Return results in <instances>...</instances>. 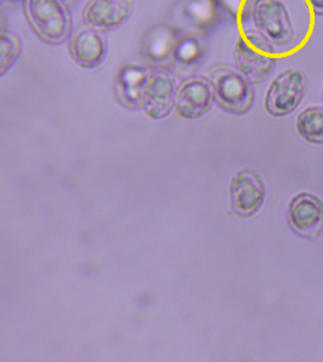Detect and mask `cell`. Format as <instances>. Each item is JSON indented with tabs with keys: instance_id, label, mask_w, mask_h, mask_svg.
<instances>
[{
	"instance_id": "obj_1",
	"label": "cell",
	"mask_w": 323,
	"mask_h": 362,
	"mask_svg": "<svg viewBox=\"0 0 323 362\" xmlns=\"http://www.w3.org/2000/svg\"><path fill=\"white\" fill-rule=\"evenodd\" d=\"M244 30L254 34L275 56L298 50L307 42L312 22L297 20L286 0H249Z\"/></svg>"
},
{
	"instance_id": "obj_2",
	"label": "cell",
	"mask_w": 323,
	"mask_h": 362,
	"mask_svg": "<svg viewBox=\"0 0 323 362\" xmlns=\"http://www.w3.org/2000/svg\"><path fill=\"white\" fill-rule=\"evenodd\" d=\"M216 101L231 114H245L254 103L252 83L230 64H214L207 72Z\"/></svg>"
},
{
	"instance_id": "obj_3",
	"label": "cell",
	"mask_w": 323,
	"mask_h": 362,
	"mask_svg": "<svg viewBox=\"0 0 323 362\" xmlns=\"http://www.w3.org/2000/svg\"><path fill=\"white\" fill-rule=\"evenodd\" d=\"M23 8L34 33L44 42L59 45L71 35V13L59 0H25Z\"/></svg>"
},
{
	"instance_id": "obj_4",
	"label": "cell",
	"mask_w": 323,
	"mask_h": 362,
	"mask_svg": "<svg viewBox=\"0 0 323 362\" xmlns=\"http://www.w3.org/2000/svg\"><path fill=\"white\" fill-rule=\"evenodd\" d=\"M309 79L299 68H288L271 81L265 96V108L270 115L281 118L298 108L307 96Z\"/></svg>"
},
{
	"instance_id": "obj_5",
	"label": "cell",
	"mask_w": 323,
	"mask_h": 362,
	"mask_svg": "<svg viewBox=\"0 0 323 362\" xmlns=\"http://www.w3.org/2000/svg\"><path fill=\"white\" fill-rule=\"evenodd\" d=\"M276 57L254 34L244 30L234 47V61L240 72L252 84L264 83L276 66Z\"/></svg>"
},
{
	"instance_id": "obj_6",
	"label": "cell",
	"mask_w": 323,
	"mask_h": 362,
	"mask_svg": "<svg viewBox=\"0 0 323 362\" xmlns=\"http://www.w3.org/2000/svg\"><path fill=\"white\" fill-rule=\"evenodd\" d=\"M209 44L205 34L178 28L170 55L168 69L180 79L192 78L205 61Z\"/></svg>"
},
{
	"instance_id": "obj_7",
	"label": "cell",
	"mask_w": 323,
	"mask_h": 362,
	"mask_svg": "<svg viewBox=\"0 0 323 362\" xmlns=\"http://www.w3.org/2000/svg\"><path fill=\"white\" fill-rule=\"evenodd\" d=\"M176 79L170 69H154L143 90L141 108L155 120L166 118L175 107Z\"/></svg>"
},
{
	"instance_id": "obj_8",
	"label": "cell",
	"mask_w": 323,
	"mask_h": 362,
	"mask_svg": "<svg viewBox=\"0 0 323 362\" xmlns=\"http://www.w3.org/2000/svg\"><path fill=\"white\" fill-rule=\"evenodd\" d=\"M287 219L295 234L309 240H315L322 232V200L315 194L299 193L290 200Z\"/></svg>"
},
{
	"instance_id": "obj_9",
	"label": "cell",
	"mask_w": 323,
	"mask_h": 362,
	"mask_svg": "<svg viewBox=\"0 0 323 362\" xmlns=\"http://www.w3.org/2000/svg\"><path fill=\"white\" fill-rule=\"evenodd\" d=\"M265 200V185L259 173L245 169L231 180V209L240 217H252Z\"/></svg>"
},
{
	"instance_id": "obj_10",
	"label": "cell",
	"mask_w": 323,
	"mask_h": 362,
	"mask_svg": "<svg viewBox=\"0 0 323 362\" xmlns=\"http://www.w3.org/2000/svg\"><path fill=\"white\" fill-rule=\"evenodd\" d=\"M153 72L154 68L144 61H129L122 64L115 74L113 83L114 95L119 103L130 110L141 108L143 90Z\"/></svg>"
},
{
	"instance_id": "obj_11",
	"label": "cell",
	"mask_w": 323,
	"mask_h": 362,
	"mask_svg": "<svg viewBox=\"0 0 323 362\" xmlns=\"http://www.w3.org/2000/svg\"><path fill=\"white\" fill-rule=\"evenodd\" d=\"M134 8V0H88L81 17L85 25L101 32H110L129 21Z\"/></svg>"
},
{
	"instance_id": "obj_12",
	"label": "cell",
	"mask_w": 323,
	"mask_h": 362,
	"mask_svg": "<svg viewBox=\"0 0 323 362\" xmlns=\"http://www.w3.org/2000/svg\"><path fill=\"white\" fill-rule=\"evenodd\" d=\"M68 49L73 61L84 69H95L107 56V42L103 32L88 25L76 27L69 37Z\"/></svg>"
},
{
	"instance_id": "obj_13",
	"label": "cell",
	"mask_w": 323,
	"mask_h": 362,
	"mask_svg": "<svg viewBox=\"0 0 323 362\" xmlns=\"http://www.w3.org/2000/svg\"><path fill=\"white\" fill-rule=\"evenodd\" d=\"M213 91L209 81L192 76L182 81L175 96V110L182 118L194 120L204 117L212 107Z\"/></svg>"
},
{
	"instance_id": "obj_14",
	"label": "cell",
	"mask_w": 323,
	"mask_h": 362,
	"mask_svg": "<svg viewBox=\"0 0 323 362\" xmlns=\"http://www.w3.org/2000/svg\"><path fill=\"white\" fill-rule=\"evenodd\" d=\"M178 27L168 23L151 25L143 34L139 55L146 64L154 69H168L170 55L177 37Z\"/></svg>"
},
{
	"instance_id": "obj_15",
	"label": "cell",
	"mask_w": 323,
	"mask_h": 362,
	"mask_svg": "<svg viewBox=\"0 0 323 362\" xmlns=\"http://www.w3.org/2000/svg\"><path fill=\"white\" fill-rule=\"evenodd\" d=\"M175 13L184 22V30L202 34L216 30L222 20V13L214 0H180Z\"/></svg>"
},
{
	"instance_id": "obj_16",
	"label": "cell",
	"mask_w": 323,
	"mask_h": 362,
	"mask_svg": "<svg viewBox=\"0 0 323 362\" xmlns=\"http://www.w3.org/2000/svg\"><path fill=\"white\" fill-rule=\"evenodd\" d=\"M297 130L303 139L314 144H323V107L312 105L297 118Z\"/></svg>"
},
{
	"instance_id": "obj_17",
	"label": "cell",
	"mask_w": 323,
	"mask_h": 362,
	"mask_svg": "<svg viewBox=\"0 0 323 362\" xmlns=\"http://www.w3.org/2000/svg\"><path fill=\"white\" fill-rule=\"evenodd\" d=\"M22 44L16 34L1 30L0 37V76H4L21 54Z\"/></svg>"
},
{
	"instance_id": "obj_18",
	"label": "cell",
	"mask_w": 323,
	"mask_h": 362,
	"mask_svg": "<svg viewBox=\"0 0 323 362\" xmlns=\"http://www.w3.org/2000/svg\"><path fill=\"white\" fill-rule=\"evenodd\" d=\"M222 15H228L240 25H244L247 20L249 0H214Z\"/></svg>"
},
{
	"instance_id": "obj_19",
	"label": "cell",
	"mask_w": 323,
	"mask_h": 362,
	"mask_svg": "<svg viewBox=\"0 0 323 362\" xmlns=\"http://www.w3.org/2000/svg\"><path fill=\"white\" fill-rule=\"evenodd\" d=\"M312 13L316 16H323V0H307Z\"/></svg>"
},
{
	"instance_id": "obj_20",
	"label": "cell",
	"mask_w": 323,
	"mask_h": 362,
	"mask_svg": "<svg viewBox=\"0 0 323 362\" xmlns=\"http://www.w3.org/2000/svg\"><path fill=\"white\" fill-rule=\"evenodd\" d=\"M25 0H1V4L8 6H17V5L25 4Z\"/></svg>"
},
{
	"instance_id": "obj_21",
	"label": "cell",
	"mask_w": 323,
	"mask_h": 362,
	"mask_svg": "<svg viewBox=\"0 0 323 362\" xmlns=\"http://www.w3.org/2000/svg\"><path fill=\"white\" fill-rule=\"evenodd\" d=\"M62 4L66 5L68 8H73L78 3V0H59Z\"/></svg>"
},
{
	"instance_id": "obj_22",
	"label": "cell",
	"mask_w": 323,
	"mask_h": 362,
	"mask_svg": "<svg viewBox=\"0 0 323 362\" xmlns=\"http://www.w3.org/2000/svg\"><path fill=\"white\" fill-rule=\"evenodd\" d=\"M322 100H323V88H322Z\"/></svg>"
}]
</instances>
